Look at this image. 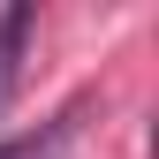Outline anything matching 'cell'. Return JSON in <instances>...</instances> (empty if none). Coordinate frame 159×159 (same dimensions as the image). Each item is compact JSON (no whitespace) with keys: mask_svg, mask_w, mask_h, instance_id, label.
Here are the masks:
<instances>
[{"mask_svg":"<svg viewBox=\"0 0 159 159\" xmlns=\"http://www.w3.org/2000/svg\"><path fill=\"white\" fill-rule=\"evenodd\" d=\"M30 0H15V8H0V121H8L15 91H23V46H30Z\"/></svg>","mask_w":159,"mask_h":159,"instance_id":"cell-1","label":"cell"},{"mask_svg":"<svg viewBox=\"0 0 159 159\" xmlns=\"http://www.w3.org/2000/svg\"><path fill=\"white\" fill-rule=\"evenodd\" d=\"M61 144H68V121L46 136V144H23V152H0V159H61Z\"/></svg>","mask_w":159,"mask_h":159,"instance_id":"cell-2","label":"cell"}]
</instances>
